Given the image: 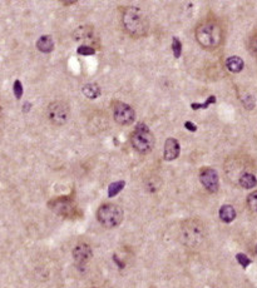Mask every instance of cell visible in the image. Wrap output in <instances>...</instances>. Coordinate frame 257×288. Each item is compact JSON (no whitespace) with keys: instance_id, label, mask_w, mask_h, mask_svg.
<instances>
[{"instance_id":"30bf717a","label":"cell","mask_w":257,"mask_h":288,"mask_svg":"<svg viewBox=\"0 0 257 288\" xmlns=\"http://www.w3.org/2000/svg\"><path fill=\"white\" fill-rule=\"evenodd\" d=\"M92 248L87 243H79L73 250V258L78 266H84L92 258Z\"/></svg>"},{"instance_id":"ffe728a7","label":"cell","mask_w":257,"mask_h":288,"mask_svg":"<svg viewBox=\"0 0 257 288\" xmlns=\"http://www.w3.org/2000/svg\"><path fill=\"white\" fill-rule=\"evenodd\" d=\"M172 50H173V55H175L176 59H178L182 54V43L180 41L178 38H173L172 40Z\"/></svg>"},{"instance_id":"ba28073f","label":"cell","mask_w":257,"mask_h":288,"mask_svg":"<svg viewBox=\"0 0 257 288\" xmlns=\"http://www.w3.org/2000/svg\"><path fill=\"white\" fill-rule=\"evenodd\" d=\"M200 181L202 186L205 187L210 193H216L220 188V181L219 174L214 168L206 167L202 168L200 172Z\"/></svg>"},{"instance_id":"603a6c76","label":"cell","mask_w":257,"mask_h":288,"mask_svg":"<svg viewBox=\"0 0 257 288\" xmlns=\"http://www.w3.org/2000/svg\"><path fill=\"white\" fill-rule=\"evenodd\" d=\"M78 54H80V55H93V54H95V49H93L92 46H88V45H82L78 48Z\"/></svg>"},{"instance_id":"cb8c5ba5","label":"cell","mask_w":257,"mask_h":288,"mask_svg":"<svg viewBox=\"0 0 257 288\" xmlns=\"http://www.w3.org/2000/svg\"><path fill=\"white\" fill-rule=\"evenodd\" d=\"M14 95H15L16 99H20L21 95H23V84L20 83V80L14 82Z\"/></svg>"},{"instance_id":"44dd1931","label":"cell","mask_w":257,"mask_h":288,"mask_svg":"<svg viewBox=\"0 0 257 288\" xmlns=\"http://www.w3.org/2000/svg\"><path fill=\"white\" fill-rule=\"evenodd\" d=\"M247 206L251 211L257 212V191L252 192L249 197H247Z\"/></svg>"},{"instance_id":"2e32d148","label":"cell","mask_w":257,"mask_h":288,"mask_svg":"<svg viewBox=\"0 0 257 288\" xmlns=\"http://www.w3.org/2000/svg\"><path fill=\"white\" fill-rule=\"evenodd\" d=\"M239 183H240V186L242 187V188L251 189V188H254V187H256L257 179H256V177L254 176V174L246 172V173H242L241 176H240Z\"/></svg>"},{"instance_id":"7a4b0ae2","label":"cell","mask_w":257,"mask_h":288,"mask_svg":"<svg viewBox=\"0 0 257 288\" xmlns=\"http://www.w3.org/2000/svg\"><path fill=\"white\" fill-rule=\"evenodd\" d=\"M196 39L206 49H215L221 45L224 31L221 26L212 20L202 21L196 28Z\"/></svg>"},{"instance_id":"5bb4252c","label":"cell","mask_w":257,"mask_h":288,"mask_svg":"<svg viewBox=\"0 0 257 288\" xmlns=\"http://www.w3.org/2000/svg\"><path fill=\"white\" fill-rule=\"evenodd\" d=\"M219 214L221 221L225 223H231L232 221L236 218V211H235V208L231 204H225V206H222Z\"/></svg>"},{"instance_id":"4fadbf2b","label":"cell","mask_w":257,"mask_h":288,"mask_svg":"<svg viewBox=\"0 0 257 288\" xmlns=\"http://www.w3.org/2000/svg\"><path fill=\"white\" fill-rule=\"evenodd\" d=\"M36 48L41 51V53H50L54 49V40L50 35H43L36 41Z\"/></svg>"},{"instance_id":"8992f818","label":"cell","mask_w":257,"mask_h":288,"mask_svg":"<svg viewBox=\"0 0 257 288\" xmlns=\"http://www.w3.org/2000/svg\"><path fill=\"white\" fill-rule=\"evenodd\" d=\"M46 115L50 123L54 125H63L68 122V118H69V107L64 102L55 100L48 105Z\"/></svg>"},{"instance_id":"8fae6325","label":"cell","mask_w":257,"mask_h":288,"mask_svg":"<svg viewBox=\"0 0 257 288\" xmlns=\"http://www.w3.org/2000/svg\"><path fill=\"white\" fill-rule=\"evenodd\" d=\"M180 152L181 147L178 140L175 139V138H168L165 143V153H163V157H165L166 161H175V159L178 158V156H180Z\"/></svg>"},{"instance_id":"9a60e30c","label":"cell","mask_w":257,"mask_h":288,"mask_svg":"<svg viewBox=\"0 0 257 288\" xmlns=\"http://www.w3.org/2000/svg\"><path fill=\"white\" fill-rule=\"evenodd\" d=\"M226 66L231 73H240L244 69L245 63L240 56H230L226 60Z\"/></svg>"},{"instance_id":"4316f807","label":"cell","mask_w":257,"mask_h":288,"mask_svg":"<svg viewBox=\"0 0 257 288\" xmlns=\"http://www.w3.org/2000/svg\"><path fill=\"white\" fill-rule=\"evenodd\" d=\"M64 5H72V4H75V1H63Z\"/></svg>"},{"instance_id":"83f0119b","label":"cell","mask_w":257,"mask_h":288,"mask_svg":"<svg viewBox=\"0 0 257 288\" xmlns=\"http://www.w3.org/2000/svg\"><path fill=\"white\" fill-rule=\"evenodd\" d=\"M256 253H257V245H256Z\"/></svg>"},{"instance_id":"7c38bea8","label":"cell","mask_w":257,"mask_h":288,"mask_svg":"<svg viewBox=\"0 0 257 288\" xmlns=\"http://www.w3.org/2000/svg\"><path fill=\"white\" fill-rule=\"evenodd\" d=\"M94 36V29L90 25H80L73 33V38L77 41H87L93 39Z\"/></svg>"},{"instance_id":"d4e9b609","label":"cell","mask_w":257,"mask_h":288,"mask_svg":"<svg viewBox=\"0 0 257 288\" xmlns=\"http://www.w3.org/2000/svg\"><path fill=\"white\" fill-rule=\"evenodd\" d=\"M250 50L254 54L255 56H257V34H255L251 39H250Z\"/></svg>"},{"instance_id":"d6986e66","label":"cell","mask_w":257,"mask_h":288,"mask_svg":"<svg viewBox=\"0 0 257 288\" xmlns=\"http://www.w3.org/2000/svg\"><path fill=\"white\" fill-rule=\"evenodd\" d=\"M214 103H216V97H215V95H211V97L206 100L205 103H192V104H191V108H192L193 110L207 109V108H209V105L214 104Z\"/></svg>"},{"instance_id":"5b68a950","label":"cell","mask_w":257,"mask_h":288,"mask_svg":"<svg viewBox=\"0 0 257 288\" xmlns=\"http://www.w3.org/2000/svg\"><path fill=\"white\" fill-rule=\"evenodd\" d=\"M131 143L133 148L136 149L138 153L147 154L153 149L154 137L147 125L139 124L138 127H137V129L132 133Z\"/></svg>"},{"instance_id":"e0dca14e","label":"cell","mask_w":257,"mask_h":288,"mask_svg":"<svg viewBox=\"0 0 257 288\" xmlns=\"http://www.w3.org/2000/svg\"><path fill=\"white\" fill-rule=\"evenodd\" d=\"M82 92L88 99H97V98L100 95V88L98 84L89 83V84H85L84 87H83Z\"/></svg>"},{"instance_id":"9c48e42d","label":"cell","mask_w":257,"mask_h":288,"mask_svg":"<svg viewBox=\"0 0 257 288\" xmlns=\"http://www.w3.org/2000/svg\"><path fill=\"white\" fill-rule=\"evenodd\" d=\"M51 211L63 217H72L75 212V207L68 198H57L49 203Z\"/></svg>"},{"instance_id":"277c9868","label":"cell","mask_w":257,"mask_h":288,"mask_svg":"<svg viewBox=\"0 0 257 288\" xmlns=\"http://www.w3.org/2000/svg\"><path fill=\"white\" fill-rule=\"evenodd\" d=\"M97 218L100 225L106 228H116L123 221V211L113 203L103 204L97 212Z\"/></svg>"},{"instance_id":"6da1fadb","label":"cell","mask_w":257,"mask_h":288,"mask_svg":"<svg viewBox=\"0 0 257 288\" xmlns=\"http://www.w3.org/2000/svg\"><path fill=\"white\" fill-rule=\"evenodd\" d=\"M122 23H123L124 29L132 36L141 38L148 33V19L139 8L129 6V8L124 9L123 14H122Z\"/></svg>"},{"instance_id":"7402d4cb","label":"cell","mask_w":257,"mask_h":288,"mask_svg":"<svg viewBox=\"0 0 257 288\" xmlns=\"http://www.w3.org/2000/svg\"><path fill=\"white\" fill-rule=\"evenodd\" d=\"M236 260L237 262L241 265L242 268H247L250 265H251V260H250L246 255H244V253H239V255L236 256Z\"/></svg>"},{"instance_id":"52a82bcc","label":"cell","mask_w":257,"mask_h":288,"mask_svg":"<svg viewBox=\"0 0 257 288\" xmlns=\"http://www.w3.org/2000/svg\"><path fill=\"white\" fill-rule=\"evenodd\" d=\"M113 118L118 124L121 125H129L136 119V113L131 105L126 103L118 102L114 104L113 108Z\"/></svg>"},{"instance_id":"484cf974","label":"cell","mask_w":257,"mask_h":288,"mask_svg":"<svg viewBox=\"0 0 257 288\" xmlns=\"http://www.w3.org/2000/svg\"><path fill=\"white\" fill-rule=\"evenodd\" d=\"M185 127H186V129H188L190 132H196V130H197V127H196L192 122H186Z\"/></svg>"},{"instance_id":"3957f363","label":"cell","mask_w":257,"mask_h":288,"mask_svg":"<svg viewBox=\"0 0 257 288\" xmlns=\"http://www.w3.org/2000/svg\"><path fill=\"white\" fill-rule=\"evenodd\" d=\"M205 240V228L197 220L185 221L181 227V241L190 248H197Z\"/></svg>"},{"instance_id":"ac0fdd59","label":"cell","mask_w":257,"mask_h":288,"mask_svg":"<svg viewBox=\"0 0 257 288\" xmlns=\"http://www.w3.org/2000/svg\"><path fill=\"white\" fill-rule=\"evenodd\" d=\"M124 186H126V182L124 181H118V182H114V183L109 184V187H108L109 198H113V197H116L117 194H118L119 192H121L122 189L124 188Z\"/></svg>"}]
</instances>
